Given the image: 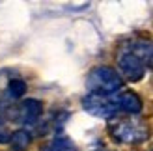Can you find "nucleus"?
<instances>
[{"instance_id": "nucleus-11", "label": "nucleus", "mask_w": 153, "mask_h": 151, "mask_svg": "<svg viewBox=\"0 0 153 151\" xmlns=\"http://www.w3.org/2000/svg\"><path fill=\"white\" fill-rule=\"evenodd\" d=\"M10 131H7V125L4 123V119H2V116H0V144H7L10 142Z\"/></svg>"}, {"instance_id": "nucleus-1", "label": "nucleus", "mask_w": 153, "mask_h": 151, "mask_svg": "<svg viewBox=\"0 0 153 151\" xmlns=\"http://www.w3.org/2000/svg\"><path fill=\"white\" fill-rule=\"evenodd\" d=\"M123 80L118 75V71H114L112 67H95L91 69L88 78H86V86L90 90V93H116L121 88Z\"/></svg>"}, {"instance_id": "nucleus-9", "label": "nucleus", "mask_w": 153, "mask_h": 151, "mask_svg": "<svg viewBox=\"0 0 153 151\" xmlns=\"http://www.w3.org/2000/svg\"><path fill=\"white\" fill-rule=\"evenodd\" d=\"M43 151H76L75 144L69 140V138H65V136H58L51 142V144H47L43 147Z\"/></svg>"}, {"instance_id": "nucleus-4", "label": "nucleus", "mask_w": 153, "mask_h": 151, "mask_svg": "<svg viewBox=\"0 0 153 151\" xmlns=\"http://www.w3.org/2000/svg\"><path fill=\"white\" fill-rule=\"evenodd\" d=\"M118 67H120L121 75L131 82H138V80L144 78V75H146V64H144L138 56H134L131 50H123L120 54Z\"/></svg>"}, {"instance_id": "nucleus-8", "label": "nucleus", "mask_w": 153, "mask_h": 151, "mask_svg": "<svg viewBox=\"0 0 153 151\" xmlns=\"http://www.w3.org/2000/svg\"><path fill=\"white\" fill-rule=\"evenodd\" d=\"M30 142H32V136H30V132L25 131V129L15 131L10 136V144H11L13 151H25L30 146Z\"/></svg>"}, {"instance_id": "nucleus-5", "label": "nucleus", "mask_w": 153, "mask_h": 151, "mask_svg": "<svg viewBox=\"0 0 153 151\" xmlns=\"http://www.w3.org/2000/svg\"><path fill=\"white\" fill-rule=\"evenodd\" d=\"M43 104L37 99H25L21 103V107L17 108V121L25 125H32L37 121V118L41 116Z\"/></svg>"}, {"instance_id": "nucleus-3", "label": "nucleus", "mask_w": 153, "mask_h": 151, "mask_svg": "<svg viewBox=\"0 0 153 151\" xmlns=\"http://www.w3.org/2000/svg\"><path fill=\"white\" fill-rule=\"evenodd\" d=\"M110 134L118 142H127V144H136L148 138V129L142 123L134 121H118L110 125Z\"/></svg>"}, {"instance_id": "nucleus-10", "label": "nucleus", "mask_w": 153, "mask_h": 151, "mask_svg": "<svg viewBox=\"0 0 153 151\" xmlns=\"http://www.w3.org/2000/svg\"><path fill=\"white\" fill-rule=\"evenodd\" d=\"M25 93H26V82L25 80H21V78L10 80V84H7V95L11 99H21Z\"/></svg>"}, {"instance_id": "nucleus-6", "label": "nucleus", "mask_w": 153, "mask_h": 151, "mask_svg": "<svg viewBox=\"0 0 153 151\" xmlns=\"http://www.w3.org/2000/svg\"><path fill=\"white\" fill-rule=\"evenodd\" d=\"M118 97V107L120 110L127 112V114H140L142 112V101L140 97L133 93V92H123V93H116Z\"/></svg>"}, {"instance_id": "nucleus-7", "label": "nucleus", "mask_w": 153, "mask_h": 151, "mask_svg": "<svg viewBox=\"0 0 153 151\" xmlns=\"http://www.w3.org/2000/svg\"><path fill=\"white\" fill-rule=\"evenodd\" d=\"M129 50H131L134 56H138L144 64L151 62V58H153V45L148 43V41H134Z\"/></svg>"}, {"instance_id": "nucleus-2", "label": "nucleus", "mask_w": 153, "mask_h": 151, "mask_svg": "<svg viewBox=\"0 0 153 151\" xmlns=\"http://www.w3.org/2000/svg\"><path fill=\"white\" fill-rule=\"evenodd\" d=\"M82 107L88 114L103 118V119L116 116L120 110L116 93H88L82 99Z\"/></svg>"}]
</instances>
